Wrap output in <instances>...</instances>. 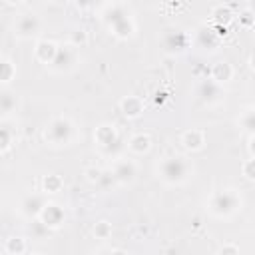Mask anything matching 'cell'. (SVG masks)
<instances>
[{
  "label": "cell",
  "mask_w": 255,
  "mask_h": 255,
  "mask_svg": "<svg viewBox=\"0 0 255 255\" xmlns=\"http://www.w3.org/2000/svg\"><path fill=\"white\" fill-rule=\"evenodd\" d=\"M104 22L118 40H129L135 36V20L122 4H112L104 10Z\"/></svg>",
  "instance_id": "obj_1"
},
{
  "label": "cell",
  "mask_w": 255,
  "mask_h": 255,
  "mask_svg": "<svg viewBox=\"0 0 255 255\" xmlns=\"http://www.w3.org/2000/svg\"><path fill=\"white\" fill-rule=\"evenodd\" d=\"M157 173L167 185H181L191 175V163L183 155H167L159 161Z\"/></svg>",
  "instance_id": "obj_2"
},
{
  "label": "cell",
  "mask_w": 255,
  "mask_h": 255,
  "mask_svg": "<svg viewBox=\"0 0 255 255\" xmlns=\"http://www.w3.org/2000/svg\"><path fill=\"white\" fill-rule=\"evenodd\" d=\"M241 205H243V199L235 189L213 191L211 197L207 199V209L215 217H231L241 209Z\"/></svg>",
  "instance_id": "obj_3"
},
{
  "label": "cell",
  "mask_w": 255,
  "mask_h": 255,
  "mask_svg": "<svg viewBox=\"0 0 255 255\" xmlns=\"http://www.w3.org/2000/svg\"><path fill=\"white\" fill-rule=\"evenodd\" d=\"M44 139L54 147L70 145L74 139V122L66 116H54L44 128Z\"/></svg>",
  "instance_id": "obj_4"
},
{
  "label": "cell",
  "mask_w": 255,
  "mask_h": 255,
  "mask_svg": "<svg viewBox=\"0 0 255 255\" xmlns=\"http://www.w3.org/2000/svg\"><path fill=\"white\" fill-rule=\"evenodd\" d=\"M94 141L104 151H116L120 147V133L112 124H100L94 131Z\"/></svg>",
  "instance_id": "obj_5"
},
{
  "label": "cell",
  "mask_w": 255,
  "mask_h": 255,
  "mask_svg": "<svg viewBox=\"0 0 255 255\" xmlns=\"http://www.w3.org/2000/svg\"><path fill=\"white\" fill-rule=\"evenodd\" d=\"M195 94H197V98L203 102V104H217L221 98H223V88H221V84H217L211 76L207 78H201L199 82H197V88H195Z\"/></svg>",
  "instance_id": "obj_6"
},
{
  "label": "cell",
  "mask_w": 255,
  "mask_h": 255,
  "mask_svg": "<svg viewBox=\"0 0 255 255\" xmlns=\"http://www.w3.org/2000/svg\"><path fill=\"white\" fill-rule=\"evenodd\" d=\"M40 26H42V22L36 14H32V12L22 14L14 24V36L20 40H30L40 32Z\"/></svg>",
  "instance_id": "obj_7"
},
{
  "label": "cell",
  "mask_w": 255,
  "mask_h": 255,
  "mask_svg": "<svg viewBox=\"0 0 255 255\" xmlns=\"http://www.w3.org/2000/svg\"><path fill=\"white\" fill-rule=\"evenodd\" d=\"M161 44L167 54H181L189 48L191 38H189V34H185L181 30H167L161 38Z\"/></svg>",
  "instance_id": "obj_8"
},
{
  "label": "cell",
  "mask_w": 255,
  "mask_h": 255,
  "mask_svg": "<svg viewBox=\"0 0 255 255\" xmlns=\"http://www.w3.org/2000/svg\"><path fill=\"white\" fill-rule=\"evenodd\" d=\"M38 219H40V221H42V223H44L48 229H60V227L64 225L66 213H64V209H62L58 203L48 201V203L44 205V209L40 211Z\"/></svg>",
  "instance_id": "obj_9"
},
{
  "label": "cell",
  "mask_w": 255,
  "mask_h": 255,
  "mask_svg": "<svg viewBox=\"0 0 255 255\" xmlns=\"http://www.w3.org/2000/svg\"><path fill=\"white\" fill-rule=\"evenodd\" d=\"M221 44V32H215V28L201 26L195 34V46L203 52H215Z\"/></svg>",
  "instance_id": "obj_10"
},
{
  "label": "cell",
  "mask_w": 255,
  "mask_h": 255,
  "mask_svg": "<svg viewBox=\"0 0 255 255\" xmlns=\"http://www.w3.org/2000/svg\"><path fill=\"white\" fill-rule=\"evenodd\" d=\"M74 64H76V48L72 44H60L58 54L50 64V68L54 72H68Z\"/></svg>",
  "instance_id": "obj_11"
},
{
  "label": "cell",
  "mask_w": 255,
  "mask_h": 255,
  "mask_svg": "<svg viewBox=\"0 0 255 255\" xmlns=\"http://www.w3.org/2000/svg\"><path fill=\"white\" fill-rule=\"evenodd\" d=\"M112 171H114L116 181L118 183H124V185L126 183H131L135 179V175H137V167H135V163L131 159H118L114 163Z\"/></svg>",
  "instance_id": "obj_12"
},
{
  "label": "cell",
  "mask_w": 255,
  "mask_h": 255,
  "mask_svg": "<svg viewBox=\"0 0 255 255\" xmlns=\"http://www.w3.org/2000/svg\"><path fill=\"white\" fill-rule=\"evenodd\" d=\"M145 106H143V100L139 96H126L120 100V112L126 120H135L143 114Z\"/></svg>",
  "instance_id": "obj_13"
},
{
  "label": "cell",
  "mask_w": 255,
  "mask_h": 255,
  "mask_svg": "<svg viewBox=\"0 0 255 255\" xmlns=\"http://www.w3.org/2000/svg\"><path fill=\"white\" fill-rule=\"evenodd\" d=\"M58 48L60 44L52 42V40H38L36 42V48H34V58L40 62V64H46L50 66L58 54Z\"/></svg>",
  "instance_id": "obj_14"
},
{
  "label": "cell",
  "mask_w": 255,
  "mask_h": 255,
  "mask_svg": "<svg viewBox=\"0 0 255 255\" xmlns=\"http://www.w3.org/2000/svg\"><path fill=\"white\" fill-rule=\"evenodd\" d=\"M181 145L187 151H201L205 147V131L199 128H191L181 133Z\"/></svg>",
  "instance_id": "obj_15"
},
{
  "label": "cell",
  "mask_w": 255,
  "mask_h": 255,
  "mask_svg": "<svg viewBox=\"0 0 255 255\" xmlns=\"http://www.w3.org/2000/svg\"><path fill=\"white\" fill-rule=\"evenodd\" d=\"M14 143H16V126L8 118H4L0 122V153L6 155Z\"/></svg>",
  "instance_id": "obj_16"
},
{
  "label": "cell",
  "mask_w": 255,
  "mask_h": 255,
  "mask_svg": "<svg viewBox=\"0 0 255 255\" xmlns=\"http://www.w3.org/2000/svg\"><path fill=\"white\" fill-rule=\"evenodd\" d=\"M209 76H211L217 84L223 86V84H227V82L233 80V66H231L227 60H219V62H215V64L211 66Z\"/></svg>",
  "instance_id": "obj_17"
},
{
  "label": "cell",
  "mask_w": 255,
  "mask_h": 255,
  "mask_svg": "<svg viewBox=\"0 0 255 255\" xmlns=\"http://www.w3.org/2000/svg\"><path fill=\"white\" fill-rule=\"evenodd\" d=\"M46 203H48V201L44 199V195L32 193V195H26V197H24V201H22V211H24V215H28V217H38Z\"/></svg>",
  "instance_id": "obj_18"
},
{
  "label": "cell",
  "mask_w": 255,
  "mask_h": 255,
  "mask_svg": "<svg viewBox=\"0 0 255 255\" xmlns=\"http://www.w3.org/2000/svg\"><path fill=\"white\" fill-rule=\"evenodd\" d=\"M128 149H129L133 155H143V153H147V151L151 149V137H149L147 133H143V131L133 133V135L129 137V141H128Z\"/></svg>",
  "instance_id": "obj_19"
},
{
  "label": "cell",
  "mask_w": 255,
  "mask_h": 255,
  "mask_svg": "<svg viewBox=\"0 0 255 255\" xmlns=\"http://www.w3.org/2000/svg\"><path fill=\"white\" fill-rule=\"evenodd\" d=\"M233 18H235V14H233L231 6H227V4H219V6L211 8V20L219 28H225L227 24H231Z\"/></svg>",
  "instance_id": "obj_20"
},
{
  "label": "cell",
  "mask_w": 255,
  "mask_h": 255,
  "mask_svg": "<svg viewBox=\"0 0 255 255\" xmlns=\"http://www.w3.org/2000/svg\"><path fill=\"white\" fill-rule=\"evenodd\" d=\"M16 108H18V98H16V94L10 92V90H4V92L0 94V112H2V116L8 118L12 112H16Z\"/></svg>",
  "instance_id": "obj_21"
},
{
  "label": "cell",
  "mask_w": 255,
  "mask_h": 255,
  "mask_svg": "<svg viewBox=\"0 0 255 255\" xmlns=\"http://www.w3.org/2000/svg\"><path fill=\"white\" fill-rule=\"evenodd\" d=\"M14 78H16V64L8 56H4L0 60V84L2 86H8Z\"/></svg>",
  "instance_id": "obj_22"
},
{
  "label": "cell",
  "mask_w": 255,
  "mask_h": 255,
  "mask_svg": "<svg viewBox=\"0 0 255 255\" xmlns=\"http://www.w3.org/2000/svg\"><path fill=\"white\" fill-rule=\"evenodd\" d=\"M26 249H28V245H26L24 237H16L14 235V237H8L4 241V253L6 255H24Z\"/></svg>",
  "instance_id": "obj_23"
},
{
  "label": "cell",
  "mask_w": 255,
  "mask_h": 255,
  "mask_svg": "<svg viewBox=\"0 0 255 255\" xmlns=\"http://www.w3.org/2000/svg\"><path fill=\"white\" fill-rule=\"evenodd\" d=\"M64 187V179L58 173H48L42 177V191L44 193H58Z\"/></svg>",
  "instance_id": "obj_24"
},
{
  "label": "cell",
  "mask_w": 255,
  "mask_h": 255,
  "mask_svg": "<svg viewBox=\"0 0 255 255\" xmlns=\"http://www.w3.org/2000/svg\"><path fill=\"white\" fill-rule=\"evenodd\" d=\"M239 126H241L243 131H247L249 135L255 133V108H249V110H245V112L239 116Z\"/></svg>",
  "instance_id": "obj_25"
},
{
  "label": "cell",
  "mask_w": 255,
  "mask_h": 255,
  "mask_svg": "<svg viewBox=\"0 0 255 255\" xmlns=\"http://www.w3.org/2000/svg\"><path fill=\"white\" fill-rule=\"evenodd\" d=\"M92 233H94V237H96V239L106 241V239H110V237H112V223H110V221H106V219L96 221V223H94V227H92Z\"/></svg>",
  "instance_id": "obj_26"
},
{
  "label": "cell",
  "mask_w": 255,
  "mask_h": 255,
  "mask_svg": "<svg viewBox=\"0 0 255 255\" xmlns=\"http://www.w3.org/2000/svg\"><path fill=\"white\" fill-rule=\"evenodd\" d=\"M68 44H72L74 48H84V46L88 44V32H86L84 28H76V30H72V32H70V40H68Z\"/></svg>",
  "instance_id": "obj_27"
},
{
  "label": "cell",
  "mask_w": 255,
  "mask_h": 255,
  "mask_svg": "<svg viewBox=\"0 0 255 255\" xmlns=\"http://www.w3.org/2000/svg\"><path fill=\"white\" fill-rule=\"evenodd\" d=\"M241 175H243L247 181H253V183H255V157L249 155V159L243 161V165H241Z\"/></svg>",
  "instance_id": "obj_28"
},
{
  "label": "cell",
  "mask_w": 255,
  "mask_h": 255,
  "mask_svg": "<svg viewBox=\"0 0 255 255\" xmlns=\"http://www.w3.org/2000/svg\"><path fill=\"white\" fill-rule=\"evenodd\" d=\"M74 4L82 12H92V10H96L102 4V0H74Z\"/></svg>",
  "instance_id": "obj_29"
},
{
  "label": "cell",
  "mask_w": 255,
  "mask_h": 255,
  "mask_svg": "<svg viewBox=\"0 0 255 255\" xmlns=\"http://www.w3.org/2000/svg\"><path fill=\"white\" fill-rule=\"evenodd\" d=\"M102 173H104V169H100V167H86V171H84V175L90 183H98Z\"/></svg>",
  "instance_id": "obj_30"
},
{
  "label": "cell",
  "mask_w": 255,
  "mask_h": 255,
  "mask_svg": "<svg viewBox=\"0 0 255 255\" xmlns=\"http://www.w3.org/2000/svg\"><path fill=\"white\" fill-rule=\"evenodd\" d=\"M239 22L243 28H253L255 26V14L251 10H245L241 16H239Z\"/></svg>",
  "instance_id": "obj_31"
},
{
  "label": "cell",
  "mask_w": 255,
  "mask_h": 255,
  "mask_svg": "<svg viewBox=\"0 0 255 255\" xmlns=\"http://www.w3.org/2000/svg\"><path fill=\"white\" fill-rule=\"evenodd\" d=\"M112 183H118L116 177H114V171H112V169H110V171H104L102 177H100V181H98V185H102V187H110Z\"/></svg>",
  "instance_id": "obj_32"
},
{
  "label": "cell",
  "mask_w": 255,
  "mask_h": 255,
  "mask_svg": "<svg viewBox=\"0 0 255 255\" xmlns=\"http://www.w3.org/2000/svg\"><path fill=\"white\" fill-rule=\"evenodd\" d=\"M217 253H221V255H237V253H239V245H235V243H225V245L219 247Z\"/></svg>",
  "instance_id": "obj_33"
},
{
  "label": "cell",
  "mask_w": 255,
  "mask_h": 255,
  "mask_svg": "<svg viewBox=\"0 0 255 255\" xmlns=\"http://www.w3.org/2000/svg\"><path fill=\"white\" fill-rule=\"evenodd\" d=\"M247 151H249V155H251V157H255V133H253V135H249V141H247Z\"/></svg>",
  "instance_id": "obj_34"
},
{
  "label": "cell",
  "mask_w": 255,
  "mask_h": 255,
  "mask_svg": "<svg viewBox=\"0 0 255 255\" xmlns=\"http://www.w3.org/2000/svg\"><path fill=\"white\" fill-rule=\"evenodd\" d=\"M165 98H167V94H165V92H155V104H161Z\"/></svg>",
  "instance_id": "obj_35"
},
{
  "label": "cell",
  "mask_w": 255,
  "mask_h": 255,
  "mask_svg": "<svg viewBox=\"0 0 255 255\" xmlns=\"http://www.w3.org/2000/svg\"><path fill=\"white\" fill-rule=\"evenodd\" d=\"M8 6H20L22 2H26V0H4Z\"/></svg>",
  "instance_id": "obj_36"
},
{
  "label": "cell",
  "mask_w": 255,
  "mask_h": 255,
  "mask_svg": "<svg viewBox=\"0 0 255 255\" xmlns=\"http://www.w3.org/2000/svg\"><path fill=\"white\" fill-rule=\"evenodd\" d=\"M249 68H251V72H255V52H253L251 58H249Z\"/></svg>",
  "instance_id": "obj_37"
},
{
  "label": "cell",
  "mask_w": 255,
  "mask_h": 255,
  "mask_svg": "<svg viewBox=\"0 0 255 255\" xmlns=\"http://www.w3.org/2000/svg\"><path fill=\"white\" fill-rule=\"evenodd\" d=\"M50 2H54V4H66V2H70V0H50Z\"/></svg>",
  "instance_id": "obj_38"
},
{
  "label": "cell",
  "mask_w": 255,
  "mask_h": 255,
  "mask_svg": "<svg viewBox=\"0 0 255 255\" xmlns=\"http://www.w3.org/2000/svg\"><path fill=\"white\" fill-rule=\"evenodd\" d=\"M249 10L255 14V0H251V6H249Z\"/></svg>",
  "instance_id": "obj_39"
}]
</instances>
